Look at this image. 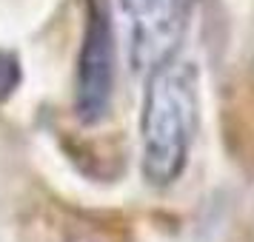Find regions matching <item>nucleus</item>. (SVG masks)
Returning a JSON list of instances; mask_svg holds the SVG:
<instances>
[{
	"label": "nucleus",
	"mask_w": 254,
	"mask_h": 242,
	"mask_svg": "<svg viewBox=\"0 0 254 242\" xmlns=\"http://www.w3.org/2000/svg\"><path fill=\"white\" fill-rule=\"evenodd\" d=\"M200 128V71L177 57L154 66L140 105V171L151 188H169L189 168Z\"/></svg>",
	"instance_id": "f257e3e1"
},
{
	"label": "nucleus",
	"mask_w": 254,
	"mask_h": 242,
	"mask_svg": "<svg viewBox=\"0 0 254 242\" xmlns=\"http://www.w3.org/2000/svg\"><path fill=\"white\" fill-rule=\"evenodd\" d=\"M117 35L112 0H83V35L74 69V114L83 126H100L115 103Z\"/></svg>",
	"instance_id": "f03ea898"
},
{
	"label": "nucleus",
	"mask_w": 254,
	"mask_h": 242,
	"mask_svg": "<svg viewBox=\"0 0 254 242\" xmlns=\"http://www.w3.org/2000/svg\"><path fill=\"white\" fill-rule=\"evenodd\" d=\"M194 0H120L128 32V60L149 74L183 46Z\"/></svg>",
	"instance_id": "7ed1b4c3"
}]
</instances>
